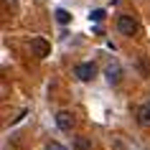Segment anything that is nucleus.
Instances as JSON below:
<instances>
[{"label": "nucleus", "mask_w": 150, "mask_h": 150, "mask_svg": "<svg viewBox=\"0 0 150 150\" xmlns=\"http://www.w3.org/2000/svg\"><path fill=\"white\" fill-rule=\"evenodd\" d=\"M28 46H31V54H36L38 59H46V56L51 54V43H48L46 38H41V36H33Z\"/></svg>", "instance_id": "nucleus-1"}, {"label": "nucleus", "mask_w": 150, "mask_h": 150, "mask_svg": "<svg viewBox=\"0 0 150 150\" xmlns=\"http://www.w3.org/2000/svg\"><path fill=\"white\" fill-rule=\"evenodd\" d=\"M94 74H97V69H94L92 61H84V64H76V66H74V76L79 81H92Z\"/></svg>", "instance_id": "nucleus-2"}, {"label": "nucleus", "mask_w": 150, "mask_h": 150, "mask_svg": "<svg viewBox=\"0 0 150 150\" xmlns=\"http://www.w3.org/2000/svg\"><path fill=\"white\" fill-rule=\"evenodd\" d=\"M117 33H122V36H135L137 33V21L130 16H120L117 18Z\"/></svg>", "instance_id": "nucleus-3"}, {"label": "nucleus", "mask_w": 150, "mask_h": 150, "mask_svg": "<svg viewBox=\"0 0 150 150\" xmlns=\"http://www.w3.org/2000/svg\"><path fill=\"white\" fill-rule=\"evenodd\" d=\"M74 115H71L69 110H61V112H56V127L61 130V132H71V127H74Z\"/></svg>", "instance_id": "nucleus-4"}, {"label": "nucleus", "mask_w": 150, "mask_h": 150, "mask_svg": "<svg viewBox=\"0 0 150 150\" xmlns=\"http://www.w3.org/2000/svg\"><path fill=\"white\" fill-rule=\"evenodd\" d=\"M104 74H107V81H110V84H120V81H122V66H120L117 61L107 64Z\"/></svg>", "instance_id": "nucleus-5"}, {"label": "nucleus", "mask_w": 150, "mask_h": 150, "mask_svg": "<svg viewBox=\"0 0 150 150\" xmlns=\"http://www.w3.org/2000/svg\"><path fill=\"white\" fill-rule=\"evenodd\" d=\"M135 115H137V122H140L142 127H150V102H142Z\"/></svg>", "instance_id": "nucleus-6"}, {"label": "nucleus", "mask_w": 150, "mask_h": 150, "mask_svg": "<svg viewBox=\"0 0 150 150\" xmlns=\"http://www.w3.org/2000/svg\"><path fill=\"white\" fill-rule=\"evenodd\" d=\"M74 150H92V142H89V137H84V135H76V137H74Z\"/></svg>", "instance_id": "nucleus-7"}, {"label": "nucleus", "mask_w": 150, "mask_h": 150, "mask_svg": "<svg viewBox=\"0 0 150 150\" xmlns=\"http://www.w3.org/2000/svg\"><path fill=\"white\" fill-rule=\"evenodd\" d=\"M54 13H56V21H59L61 25H66V23L71 21V16L66 13V10H61V8H59V10H54Z\"/></svg>", "instance_id": "nucleus-8"}, {"label": "nucleus", "mask_w": 150, "mask_h": 150, "mask_svg": "<svg viewBox=\"0 0 150 150\" xmlns=\"http://www.w3.org/2000/svg\"><path fill=\"white\" fill-rule=\"evenodd\" d=\"M89 18H92V21H104V10H92Z\"/></svg>", "instance_id": "nucleus-9"}, {"label": "nucleus", "mask_w": 150, "mask_h": 150, "mask_svg": "<svg viewBox=\"0 0 150 150\" xmlns=\"http://www.w3.org/2000/svg\"><path fill=\"white\" fill-rule=\"evenodd\" d=\"M46 150H66V148H64V145H59V142H48Z\"/></svg>", "instance_id": "nucleus-10"}]
</instances>
